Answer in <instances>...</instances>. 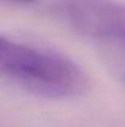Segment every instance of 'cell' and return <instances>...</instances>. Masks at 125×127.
<instances>
[{
  "label": "cell",
  "instance_id": "1",
  "mask_svg": "<svg viewBox=\"0 0 125 127\" xmlns=\"http://www.w3.org/2000/svg\"><path fill=\"white\" fill-rule=\"evenodd\" d=\"M0 80L46 97L84 95L88 80L83 69L59 53L34 49L0 35Z\"/></svg>",
  "mask_w": 125,
  "mask_h": 127
},
{
  "label": "cell",
  "instance_id": "2",
  "mask_svg": "<svg viewBox=\"0 0 125 127\" xmlns=\"http://www.w3.org/2000/svg\"><path fill=\"white\" fill-rule=\"evenodd\" d=\"M66 18L83 35L102 40H125V4L113 0H69Z\"/></svg>",
  "mask_w": 125,
  "mask_h": 127
},
{
  "label": "cell",
  "instance_id": "3",
  "mask_svg": "<svg viewBox=\"0 0 125 127\" xmlns=\"http://www.w3.org/2000/svg\"><path fill=\"white\" fill-rule=\"evenodd\" d=\"M7 1H16V3H30L32 0H7Z\"/></svg>",
  "mask_w": 125,
  "mask_h": 127
}]
</instances>
